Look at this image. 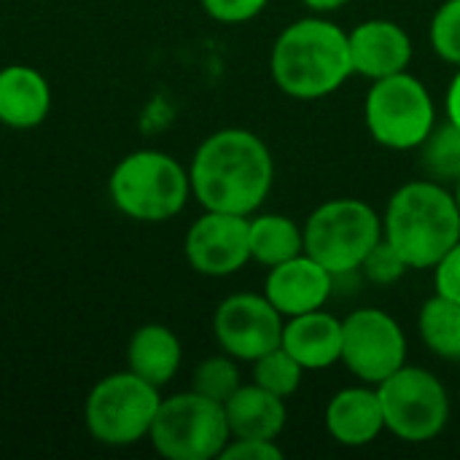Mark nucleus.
I'll use <instances>...</instances> for the list:
<instances>
[{
	"label": "nucleus",
	"mask_w": 460,
	"mask_h": 460,
	"mask_svg": "<svg viewBox=\"0 0 460 460\" xmlns=\"http://www.w3.org/2000/svg\"><path fill=\"white\" fill-rule=\"evenodd\" d=\"M383 240V218L364 199H329L305 224V253L334 278L358 272L367 253Z\"/></svg>",
	"instance_id": "5"
},
{
	"label": "nucleus",
	"mask_w": 460,
	"mask_h": 460,
	"mask_svg": "<svg viewBox=\"0 0 460 460\" xmlns=\"http://www.w3.org/2000/svg\"><path fill=\"white\" fill-rule=\"evenodd\" d=\"M270 70L278 89L294 100L329 97L353 75L348 32L321 16L299 19L275 38Z\"/></svg>",
	"instance_id": "2"
},
{
	"label": "nucleus",
	"mask_w": 460,
	"mask_h": 460,
	"mask_svg": "<svg viewBox=\"0 0 460 460\" xmlns=\"http://www.w3.org/2000/svg\"><path fill=\"white\" fill-rule=\"evenodd\" d=\"M334 280L337 278L310 253H299L288 261L270 267L264 296L283 318H294L302 313L321 310L334 291Z\"/></svg>",
	"instance_id": "13"
},
{
	"label": "nucleus",
	"mask_w": 460,
	"mask_h": 460,
	"mask_svg": "<svg viewBox=\"0 0 460 460\" xmlns=\"http://www.w3.org/2000/svg\"><path fill=\"white\" fill-rule=\"evenodd\" d=\"M305 377V367L280 345L253 361V383L280 399H291Z\"/></svg>",
	"instance_id": "23"
},
{
	"label": "nucleus",
	"mask_w": 460,
	"mask_h": 460,
	"mask_svg": "<svg viewBox=\"0 0 460 460\" xmlns=\"http://www.w3.org/2000/svg\"><path fill=\"white\" fill-rule=\"evenodd\" d=\"M445 111H447V121H453L460 127V67L453 75L450 86H447V97H445Z\"/></svg>",
	"instance_id": "30"
},
{
	"label": "nucleus",
	"mask_w": 460,
	"mask_h": 460,
	"mask_svg": "<svg viewBox=\"0 0 460 460\" xmlns=\"http://www.w3.org/2000/svg\"><path fill=\"white\" fill-rule=\"evenodd\" d=\"M240 385H243V377L237 369V358H232L226 353L199 361L191 375V391H197L199 396L213 399L218 404H226Z\"/></svg>",
	"instance_id": "24"
},
{
	"label": "nucleus",
	"mask_w": 460,
	"mask_h": 460,
	"mask_svg": "<svg viewBox=\"0 0 460 460\" xmlns=\"http://www.w3.org/2000/svg\"><path fill=\"white\" fill-rule=\"evenodd\" d=\"M148 439L167 460H213L221 458L232 434L224 404L189 391L162 399Z\"/></svg>",
	"instance_id": "8"
},
{
	"label": "nucleus",
	"mask_w": 460,
	"mask_h": 460,
	"mask_svg": "<svg viewBox=\"0 0 460 460\" xmlns=\"http://www.w3.org/2000/svg\"><path fill=\"white\" fill-rule=\"evenodd\" d=\"M383 237L410 270H434L460 240L456 194L429 178L399 186L383 216Z\"/></svg>",
	"instance_id": "3"
},
{
	"label": "nucleus",
	"mask_w": 460,
	"mask_h": 460,
	"mask_svg": "<svg viewBox=\"0 0 460 460\" xmlns=\"http://www.w3.org/2000/svg\"><path fill=\"white\" fill-rule=\"evenodd\" d=\"M283 323L286 318L264 294H232L213 315V334L226 356L253 364L280 348Z\"/></svg>",
	"instance_id": "11"
},
{
	"label": "nucleus",
	"mask_w": 460,
	"mask_h": 460,
	"mask_svg": "<svg viewBox=\"0 0 460 460\" xmlns=\"http://www.w3.org/2000/svg\"><path fill=\"white\" fill-rule=\"evenodd\" d=\"M189 178L191 194L205 210L251 216L272 191L275 162L256 132L226 127L199 143Z\"/></svg>",
	"instance_id": "1"
},
{
	"label": "nucleus",
	"mask_w": 460,
	"mask_h": 460,
	"mask_svg": "<svg viewBox=\"0 0 460 460\" xmlns=\"http://www.w3.org/2000/svg\"><path fill=\"white\" fill-rule=\"evenodd\" d=\"M353 73L380 81L404 73L412 59V40L407 30L391 19H367L348 32Z\"/></svg>",
	"instance_id": "14"
},
{
	"label": "nucleus",
	"mask_w": 460,
	"mask_h": 460,
	"mask_svg": "<svg viewBox=\"0 0 460 460\" xmlns=\"http://www.w3.org/2000/svg\"><path fill=\"white\" fill-rule=\"evenodd\" d=\"M159 404V388L127 369L102 377L89 391L84 420L94 442L105 447H129L148 439Z\"/></svg>",
	"instance_id": "6"
},
{
	"label": "nucleus",
	"mask_w": 460,
	"mask_h": 460,
	"mask_svg": "<svg viewBox=\"0 0 460 460\" xmlns=\"http://www.w3.org/2000/svg\"><path fill=\"white\" fill-rule=\"evenodd\" d=\"M232 439H278L286 429V399L251 383L240 385L224 404Z\"/></svg>",
	"instance_id": "18"
},
{
	"label": "nucleus",
	"mask_w": 460,
	"mask_h": 460,
	"mask_svg": "<svg viewBox=\"0 0 460 460\" xmlns=\"http://www.w3.org/2000/svg\"><path fill=\"white\" fill-rule=\"evenodd\" d=\"M51 111V86L32 65L0 67V124L11 129H35Z\"/></svg>",
	"instance_id": "16"
},
{
	"label": "nucleus",
	"mask_w": 460,
	"mask_h": 460,
	"mask_svg": "<svg viewBox=\"0 0 460 460\" xmlns=\"http://www.w3.org/2000/svg\"><path fill=\"white\" fill-rule=\"evenodd\" d=\"M342 364L367 385H380L407 364V337L394 315L364 307L342 321Z\"/></svg>",
	"instance_id": "10"
},
{
	"label": "nucleus",
	"mask_w": 460,
	"mask_h": 460,
	"mask_svg": "<svg viewBox=\"0 0 460 460\" xmlns=\"http://www.w3.org/2000/svg\"><path fill=\"white\" fill-rule=\"evenodd\" d=\"M456 202H458V208H460V178H458V183H456Z\"/></svg>",
	"instance_id": "32"
},
{
	"label": "nucleus",
	"mask_w": 460,
	"mask_h": 460,
	"mask_svg": "<svg viewBox=\"0 0 460 460\" xmlns=\"http://www.w3.org/2000/svg\"><path fill=\"white\" fill-rule=\"evenodd\" d=\"M364 121L375 143L391 151H415L437 127L434 97L407 70L372 81L364 100Z\"/></svg>",
	"instance_id": "7"
},
{
	"label": "nucleus",
	"mask_w": 460,
	"mask_h": 460,
	"mask_svg": "<svg viewBox=\"0 0 460 460\" xmlns=\"http://www.w3.org/2000/svg\"><path fill=\"white\" fill-rule=\"evenodd\" d=\"M431 46L437 57L460 67V0H445L429 27Z\"/></svg>",
	"instance_id": "25"
},
{
	"label": "nucleus",
	"mask_w": 460,
	"mask_h": 460,
	"mask_svg": "<svg viewBox=\"0 0 460 460\" xmlns=\"http://www.w3.org/2000/svg\"><path fill=\"white\" fill-rule=\"evenodd\" d=\"M280 345L305 369H329L342 361V321L323 307L286 318Z\"/></svg>",
	"instance_id": "17"
},
{
	"label": "nucleus",
	"mask_w": 460,
	"mask_h": 460,
	"mask_svg": "<svg viewBox=\"0 0 460 460\" xmlns=\"http://www.w3.org/2000/svg\"><path fill=\"white\" fill-rule=\"evenodd\" d=\"M108 194L127 218L159 224L175 218L186 208L191 178L175 156L156 148H140L113 167Z\"/></svg>",
	"instance_id": "4"
},
{
	"label": "nucleus",
	"mask_w": 460,
	"mask_h": 460,
	"mask_svg": "<svg viewBox=\"0 0 460 460\" xmlns=\"http://www.w3.org/2000/svg\"><path fill=\"white\" fill-rule=\"evenodd\" d=\"M407 270H410V264L399 256V251L385 237L367 253V259L358 267V272H364V278L377 286H391V283L402 280L407 275Z\"/></svg>",
	"instance_id": "26"
},
{
	"label": "nucleus",
	"mask_w": 460,
	"mask_h": 460,
	"mask_svg": "<svg viewBox=\"0 0 460 460\" xmlns=\"http://www.w3.org/2000/svg\"><path fill=\"white\" fill-rule=\"evenodd\" d=\"M418 332L423 345L445 358V361H460V305L434 294L418 315Z\"/></svg>",
	"instance_id": "21"
},
{
	"label": "nucleus",
	"mask_w": 460,
	"mask_h": 460,
	"mask_svg": "<svg viewBox=\"0 0 460 460\" xmlns=\"http://www.w3.org/2000/svg\"><path fill=\"white\" fill-rule=\"evenodd\" d=\"M270 0H202V8L210 19L221 24H243L256 19Z\"/></svg>",
	"instance_id": "27"
},
{
	"label": "nucleus",
	"mask_w": 460,
	"mask_h": 460,
	"mask_svg": "<svg viewBox=\"0 0 460 460\" xmlns=\"http://www.w3.org/2000/svg\"><path fill=\"white\" fill-rule=\"evenodd\" d=\"M283 450L275 439H229L221 460H280Z\"/></svg>",
	"instance_id": "28"
},
{
	"label": "nucleus",
	"mask_w": 460,
	"mask_h": 460,
	"mask_svg": "<svg viewBox=\"0 0 460 460\" xmlns=\"http://www.w3.org/2000/svg\"><path fill=\"white\" fill-rule=\"evenodd\" d=\"M420 170L429 181L437 183H458L460 178V127L445 121L429 132V137L418 146Z\"/></svg>",
	"instance_id": "22"
},
{
	"label": "nucleus",
	"mask_w": 460,
	"mask_h": 460,
	"mask_svg": "<svg viewBox=\"0 0 460 460\" xmlns=\"http://www.w3.org/2000/svg\"><path fill=\"white\" fill-rule=\"evenodd\" d=\"M380 394L385 431L396 439L420 445L439 437L450 420V396L437 375L420 367H402L375 385Z\"/></svg>",
	"instance_id": "9"
},
{
	"label": "nucleus",
	"mask_w": 460,
	"mask_h": 460,
	"mask_svg": "<svg viewBox=\"0 0 460 460\" xmlns=\"http://www.w3.org/2000/svg\"><path fill=\"white\" fill-rule=\"evenodd\" d=\"M326 431L342 447H367L385 431L377 388H342L326 404Z\"/></svg>",
	"instance_id": "15"
},
{
	"label": "nucleus",
	"mask_w": 460,
	"mask_h": 460,
	"mask_svg": "<svg viewBox=\"0 0 460 460\" xmlns=\"http://www.w3.org/2000/svg\"><path fill=\"white\" fill-rule=\"evenodd\" d=\"M183 348L178 334L164 323H146L135 329L127 345V369L146 383L164 388L181 369Z\"/></svg>",
	"instance_id": "19"
},
{
	"label": "nucleus",
	"mask_w": 460,
	"mask_h": 460,
	"mask_svg": "<svg viewBox=\"0 0 460 460\" xmlns=\"http://www.w3.org/2000/svg\"><path fill=\"white\" fill-rule=\"evenodd\" d=\"M310 11H315V13H329V11H337V8H342V5H348L350 0H302Z\"/></svg>",
	"instance_id": "31"
},
{
	"label": "nucleus",
	"mask_w": 460,
	"mask_h": 460,
	"mask_svg": "<svg viewBox=\"0 0 460 460\" xmlns=\"http://www.w3.org/2000/svg\"><path fill=\"white\" fill-rule=\"evenodd\" d=\"M248 243L251 261L275 267L305 253V229H299L294 218L280 213H264L256 218L248 216Z\"/></svg>",
	"instance_id": "20"
},
{
	"label": "nucleus",
	"mask_w": 460,
	"mask_h": 460,
	"mask_svg": "<svg viewBox=\"0 0 460 460\" xmlns=\"http://www.w3.org/2000/svg\"><path fill=\"white\" fill-rule=\"evenodd\" d=\"M437 270V294L460 305V240L445 253V259L434 267Z\"/></svg>",
	"instance_id": "29"
},
{
	"label": "nucleus",
	"mask_w": 460,
	"mask_h": 460,
	"mask_svg": "<svg viewBox=\"0 0 460 460\" xmlns=\"http://www.w3.org/2000/svg\"><path fill=\"white\" fill-rule=\"evenodd\" d=\"M186 261L208 278H229L251 261L248 216L205 210L186 232Z\"/></svg>",
	"instance_id": "12"
}]
</instances>
